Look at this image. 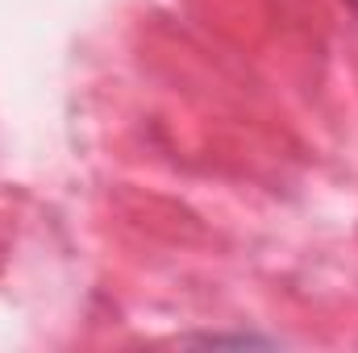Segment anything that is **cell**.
Returning <instances> with one entry per match:
<instances>
[{"label":"cell","mask_w":358,"mask_h":353,"mask_svg":"<svg viewBox=\"0 0 358 353\" xmlns=\"http://www.w3.org/2000/svg\"><path fill=\"white\" fill-rule=\"evenodd\" d=\"M187 341H200V345H275L271 337H259V333H204V337H187Z\"/></svg>","instance_id":"1"},{"label":"cell","mask_w":358,"mask_h":353,"mask_svg":"<svg viewBox=\"0 0 358 353\" xmlns=\"http://www.w3.org/2000/svg\"><path fill=\"white\" fill-rule=\"evenodd\" d=\"M350 8H355V13H358V0H350Z\"/></svg>","instance_id":"2"}]
</instances>
